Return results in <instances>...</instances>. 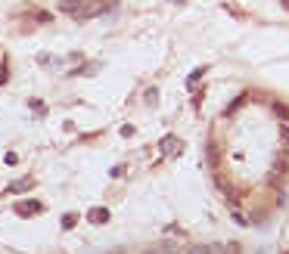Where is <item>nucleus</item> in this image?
Wrapping results in <instances>:
<instances>
[{
  "label": "nucleus",
  "instance_id": "1",
  "mask_svg": "<svg viewBox=\"0 0 289 254\" xmlns=\"http://www.w3.org/2000/svg\"><path fill=\"white\" fill-rule=\"evenodd\" d=\"M56 9L65 13V16H72V19H78V22H84V19H94L97 13H103L106 3H103V0H59Z\"/></svg>",
  "mask_w": 289,
  "mask_h": 254
},
{
  "label": "nucleus",
  "instance_id": "2",
  "mask_svg": "<svg viewBox=\"0 0 289 254\" xmlns=\"http://www.w3.org/2000/svg\"><path fill=\"white\" fill-rule=\"evenodd\" d=\"M187 254H239V248H224V245H193Z\"/></svg>",
  "mask_w": 289,
  "mask_h": 254
},
{
  "label": "nucleus",
  "instance_id": "3",
  "mask_svg": "<svg viewBox=\"0 0 289 254\" xmlns=\"http://www.w3.org/2000/svg\"><path fill=\"white\" fill-rule=\"evenodd\" d=\"M41 211H44V205H41V202H34V199H31V202H19V205H16V214H19V217H31V214H41Z\"/></svg>",
  "mask_w": 289,
  "mask_h": 254
},
{
  "label": "nucleus",
  "instance_id": "4",
  "mask_svg": "<svg viewBox=\"0 0 289 254\" xmlns=\"http://www.w3.org/2000/svg\"><path fill=\"white\" fill-rule=\"evenodd\" d=\"M180 149H183V146H180V140H177L174 133H168L165 140H162V152H165V155H177Z\"/></svg>",
  "mask_w": 289,
  "mask_h": 254
},
{
  "label": "nucleus",
  "instance_id": "5",
  "mask_svg": "<svg viewBox=\"0 0 289 254\" xmlns=\"http://www.w3.org/2000/svg\"><path fill=\"white\" fill-rule=\"evenodd\" d=\"M25 189H34V180L31 177H22V180H13L6 186V192H25Z\"/></svg>",
  "mask_w": 289,
  "mask_h": 254
},
{
  "label": "nucleus",
  "instance_id": "6",
  "mask_svg": "<svg viewBox=\"0 0 289 254\" xmlns=\"http://www.w3.org/2000/svg\"><path fill=\"white\" fill-rule=\"evenodd\" d=\"M87 220L90 223H106L109 220V211H106V208H90V211H87Z\"/></svg>",
  "mask_w": 289,
  "mask_h": 254
},
{
  "label": "nucleus",
  "instance_id": "7",
  "mask_svg": "<svg viewBox=\"0 0 289 254\" xmlns=\"http://www.w3.org/2000/svg\"><path fill=\"white\" fill-rule=\"evenodd\" d=\"M202 75H205V65H202V68H196V72H193V75L187 78V87H193V84H196V81H199Z\"/></svg>",
  "mask_w": 289,
  "mask_h": 254
},
{
  "label": "nucleus",
  "instance_id": "8",
  "mask_svg": "<svg viewBox=\"0 0 289 254\" xmlns=\"http://www.w3.org/2000/svg\"><path fill=\"white\" fill-rule=\"evenodd\" d=\"M274 112H277V115H280V118H283V121H289V109L283 106V102H274Z\"/></svg>",
  "mask_w": 289,
  "mask_h": 254
},
{
  "label": "nucleus",
  "instance_id": "9",
  "mask_svg": "<svg viewBox=\"0 0 289 254\" xmlns=\"http://www.w3.org/2000/svg\"><path fill=\"white\" fill-rule=\"evenodd\" d=\"M75 223H78V214H65L62 217V229H72Z\"/></svg>",
  "mask_w": 289,
  "mask_h": 254
},
{
  "label": "nucleus",
  "instance_id": "10",
  "mask_svg": "<svg viewBox=\"0 0 289 254\" xmlns=\"http://www.w3.org/2000/svg\"><path fill=\"white\" fill-rule=\"evenodd\" d=\"M209 161H212V168L218 165V143H209Z\"/></svg>",
  "mask_w": 289,
  "mask_h": 254
}]
</instances>
